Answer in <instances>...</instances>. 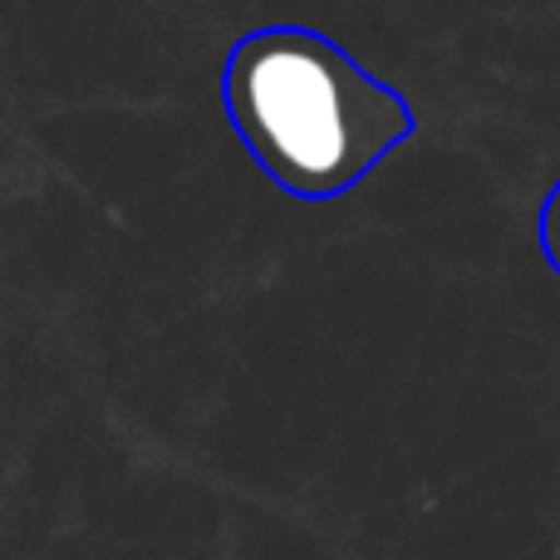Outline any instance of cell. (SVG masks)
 Segmentation results:
<instances>
[{"label": "cell", "instance_id": "2", "mask_svg": "<svg viewBox=\"0 0 560 560\" xmlns=\"http://www.w3.org/2000/svg\"><path fill=\"white\" fill-rule=\"evenodd\" d=\"M541 252H546V261H551V271L560 276V183L541 202Z\"/></svg>", "mask_w": 560, "mask_h": 560}, {"label": "cell", "instance_id": "1", "mask_svg": "<svg viewBox=\"0 0 560 560\" xmlns=\"http://www.w3.org/2000/svg\"><path fill=\"white\" fill-rule=\"evenodd\" d=\"M222 104L256 167L310 202L359 187L418 128L394 84L305 25H266L236 39Z\"/></svg>", "mask_w": 560, "mask_h": 560}]
</instances>
